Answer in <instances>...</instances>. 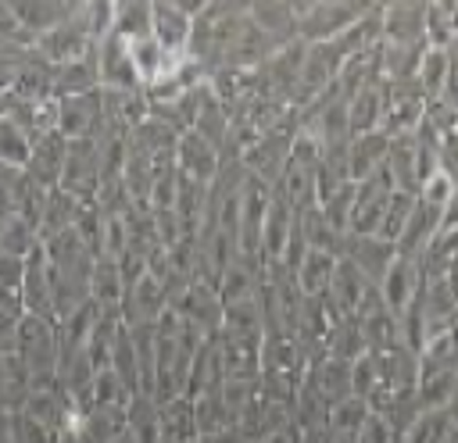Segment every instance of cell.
I'll return each mask as SVG.
<instances>
[{"mask_svg": "<svg viewBox=\"0 0 458 443\" xmlns=\"http://www.w3.org/2000/svg\"><path fill=\"white\" fill-rule=\"evenodd\" d=\"M415 200H419V196L394 189V196H390V204H386V218H383V225H379V236H383V239L397 243V236H401V229H404V222H408Z\"/></svg>", "mask_w": 458, "mask_h": 443, "instance_id": "obj_37", "label": "cell"}, {"mask_svg": "<svg viewBox=\"0 0 458 443\" xmlns=\"http://www.w3.org/2000/svg\"><path fill=\"white\" fill-rule=\"evenodd\" d=\"M301 389L308 397H315L326 411L336 407V404H344V400H351L354 397V389H351V361H340V357H329L326 354L322 361H315L304 372Z\"/></svg>", "mask_w": 458, "mask_h": 443, "instance_id": "obj_6", "label": "cell"}, {"mask_svg": "<svg viewBox=\"0 0 458 443\" xmlns=\"http://www.w3.org/2000/svg\"><path fill=\"white\" fill-rule=\"evenodd\" d=\"M175 171L197 186H211L222 171V154L197 132H182L175 143Z\"/></svg>", "mask_w": 458, "mask_h": 443, "instance_id": "obj_13", "label": "cell"}, {"mask_svg": "<svg viewBox=\"0 0 458 443\" xmlns=\"http://www.w3.org/2000/svg\"><path fill=\"white\" fill-rule=\"evenodd\" d=\"M97 71H100V89H143L132 64V50L114 32H107L97 43Z\"/></svg>", "mask_w": 458, "mask_h": 443, "instance_id": "obj_11", "label": "cell"}, {"mask_svg": "<svg viewBox=\"0 0 458 443\" xmlns=\"http://www.w3.org/2000/svg\"><path fill=\"white\" fill-rule=\"evenodd\" d=\"M415 79H419V86H422V93H426L429 104L440 100L444 82H447V50H440V46H426Z\"/></svg>", "mask_w": 458, "mask_h": 443, "instance_id": "obj_36", "label": "cell"}, {"mask_svg": "<svg viewBox=\"0 0 458 443\" xmlns=\"http://www.w3.org/2000/svg\"><path fill=\"white\" fill-rule=\"evenodd\" d=\"M376 286L354 268V264H347L344 257L336 261V272H333V282H329V304L336 307V314H358V307L365 304V297L372 293Z\"/></svg>", "mask_w": 458, "mask_h": 443, "instance_id": "obj_23", "label": "cell"}, {"mask_svg": "<svg viewBox=\"0 0 458 443\" xmlns=\"http://www.w3.org/2000/svg\"><path fill=\"white\" fill-rule=\"evenodd\" d=\"M383 93H386V79L365 86L358 96L347 100V125H351V136H365V132H376L383 125Z\"/></svg>", "mask_w": 458, "mask_h": 443, "instance_id": "obj_26", "label": "cell"}, {"mask_svg": "<svg viewBox=\"0 0 458 443\" xmlns=\"http://www.w3.org/2000/svg\"><path fill=\"white\" fill-rule=\"evenodd\" d=\"M32 143H36V136L21 121H14L11 114H0V168L25 171Z\"/></svg>", "mask_w": 458, "mask_h": 443, "instance_id": "obj_31", "label": "cell"}, {"mask_svg": "<svg viewBox=\"0 0 458 443\" xmlns=\"http://www.w3.org/2000/svg\"><path fill=\"white\" fill-rule=\"evenodd\" d=\"M157 436H161V443H197L200 439L193 397L179 393V397L157 404Z\"/></svg>", "mask_w": 458, "mask_h": 443, "instance_id": "obj_20", "label": "cell"}, {"mask_svg": "<svg viewBox=\"0 0 458 443\" xmlns=\"http://www.w3.org/2000/svg\"><path fill=\"white\" fill-rule=\"evenodd\" d=\"M426 93L419 86V79H397V82H386V93H383V125L379 132L386 136H401V132H415L422 114H426Z\"/></svg>", "mask_w": 458, "mask_h": 443, "instance_id": "obj_4", "label": "cell"}, {"mask_svg": "<svg viewBox=\"0 0 458 443\" xmlns=\"http://www.w3.org/2000/svg\"><path fill=\"white\" fill-rule=\"evenodd\" d=\"M386 175H390L394 189L419 196V189H422V182H426V168H422V154H419L415 132L390 136V150H386Z\"/></svg>", "mask_w": 458, "mask_h": 443, "instance_id": "obj_14", "label": "cell"}, {"mask_svg": "<svg viewBox=\"0 0 458 443\" xmlns=\"http://www.w3.org/2000/svg\"><path fill=\"white\" fill-rule=\"evenodd\" d=\"M401 443H454V411L451 407H426Z\"/></svg>", "mask_w": 458, "mask_h": 443, "instance_id": "obj_32", "label": "cell"}, {"mask_svg": "<svg viewBox=\"0 0 458 443\" xmlns=\"http://www.w3.org/2000/svg\"><path fill=\"white\" fill-rule=\"evenodd\" d=\"M111 32L122 36L125 43H136V39L154 36L150 4H140V0H122V4H114V25H111Z\"/></svg>", "mask_w": 458, "mask_h": 443, "instance_id": "obj_33", "label": "cell"}, {"mask_svg": "<svg viewBox=\"0 0 458 443\" xmlns=\"http://www.w3.org/2000/svg\"><path fill=\"white\" fill-rule=\"evenodd\" d=\"M104 129V93H79L57 100V132L64 139H89Z\"/></svg>", "mask_w": 458, "mask_h": 443, "instance_id": "obj_7", "label": "cell"}, {"mask_svg": "<svg viewBox=\"0 0 458 443\" xmlns=\"http://www.w3.org/2000/svg\"><path fill=\"white\" fill-rule=\"evenodd\" d=\"M129 400H132L129 386L111 368L93 372V404H129Z\"/></svg>", "mask_w": 458, "mask_h": 443, "instance_id": "obj_38", "label": "cell"}, {"mask_svg": "<svg viewBox=\"0 0 458 443\" xmlns=\"http://www.w3.org/2000/svg\"><path fill=\"white\" fill-rule=\"evenodd\" d=\"M129 404H93L79 418V443H114L129 429Z\"/></svg>", "mask_w": 458, "mask_h": 443, "instance_id": "obj_21", "label": "cell"}, {"mask_svg": "<svg viewBox=\"0 0 458 443\" xmlns=\"http://www.w3.org/2000/svg\"><path fill=\"white\" fill-rule=\"evenodd\" d=\"M54 100L61 96H79V93H93L100 89V71H97V50L79 57V61H68V64H57L54 68Z\"/></svg>", "mask_w": 458, "mask_h": 443, "instance_id": "obj_25", "label": "cell"}, {"mask_svg": "<svg viewBox=\"0 0 458 443\" xmlns=\"http://www.w3.org/2000/svg\"><path fill=\"white\" fill-rule=\"evenodd\" d=\"M21 307L25 314L57 322L54 314V282H50V264L43 254V243L25 257V282H21Z\"/></svg>", "mask_w": 458, "mask_h": 443, "instance_id": "obj_16", "label": "cell"}, {"mask_svg": "<svg viewBox=\"0 0 458 443\" xmlns=\"http://www.w3.org/2000/svg\"><path fill=\"white\" fill-rule=\"evenodd\" d=\"M261 336L265 332H240V329H218V357L225 379H258L261 368Z\"/></svg>", "mask_w": 458, "mask_h": 443, "instance_id": "obj_9", "label": "cell"}, {"mask_svg": "<svg viewBox=\"0 0 458 443\" xmlns=\"http://www.w3.org/2000/svg\"><path fill=\"white\" fill-rule=\"evenodd\" d=\"M150 21H154V39L168 57H186L190 36H193V18L172 0H154L150 4Z\"/></svg>", "mask_w": 458, "mask_h": 443, "instance_id": "obj_18", "label": "cell"}, {"mask_svg": "<svg viewBox=\"0 0 458 443\" xmlns=\"http://www.w3.org/2000/svg\"><path fill=\"white\" fill-rule=\"evenodd\" d=\"M57 189L79 196L82 204L97 200V193H100V143H97V136L68 139V161H64V175H61Z\"/></svg>", "mask_w": 458, "mask_h": 443, "instance_id": "obj_5", "label": "cell"}, {"mask_svg": "<svg viewBox=\"0 0 458 443\" xmlns=\"http://www.w3.org/2000/svg\"><path fill=\"white\" fill-rule=\"evenodd\" d=\"M297 21V39L304 43H329L347 32L354 21L369 14L372 4H290Z\"/></svg>", "mask_w": 458, "mask_h": 443, "instance_id": "obj_2", "label": "cell"}, {"mask_svg": "<svg viewBox=\"0 0 458 443\" xmlns=\"http://www.w3.org/2000/svg\"><path fill=\"white\" fill-rule=\"evenodd\" d=\"M168 311V293L165 282L150 272H143L122 297V322L125 325H154Z\"/></svg>", "mask_w": 458, "mask_h": 443, "instance_id": "obj_12", "label": "cell"}, {"mask_svg": "<svg viewBox=\"0 0 458 443\" xmlns=\"http://www.w3.org/2000/svg\"><path fill=\"white\" fill-rule=\"evenodd\" d=\"M82 211H86V204H82L79 196H72V193H64V189L47 193L43 218H39V243H43V239H54V236H61V232H72V229L79 225Z\"/></svg>", "mask_w": 458, "mask_h": 443, "instance_id": "obj_24", "label": "cell"}, {"mask_svg": "<svg viewBox=\"0 0 458 443\" xmlns=\"http://www.w3.org/2000/svg\"><path fill=\"white\" fill-rule=\"evenodd\" d=\"M365 414H369V404L358 400V397L329 407V414L322 422V439L326 443H358V432H361Z\"/></svg>", "mask_w": 458, "mask_h": 443, "instance_id": "obj_27", "label": "cell"}, {"mask_svg": "<svg viewBox=\"0 0 458 443\" xmlns=\"http://www.w3.org/2000/svg\"><path fill=\"white\" fill-rule=\"evenodd\" d=\"M21 282H25V257L0 254V286L7 293H18L21 297Z\"/></svg>", "mask_w": 458, "mask_h": 443, "instance_id": "obj_40", "label": "cell"}, {"mask_svg": "<svg viewBox=\"0 0 458 443\" xmlns=\"http://www.w3.org/2000/svg\"><path fill=\"white\" fill-rule=\"evenodd\" d=\"M440 222H444V211L440 207H433V204H426V200H415V207H411V214H408V222H404V229H401V236H397V257H404V261H422V254H426V247L440 236Z\"/></svg>", "mask_w": 458, "mask_h": 443, "instance_id": "obj_15", "label": "cell"}, {"mask_svg": "<svg viewBox=\"0 0 458 443\" xmlns=\"http://www.w3.org/2000/svg\"><path fill=\"white\" fill-rule=\"evenodd\" d=\"M11 11L18 14V21L39 39L47 32H54L57 25H64L75 11V4H54V0H32V4H11Z\"/></svg>", "mask_w": 458, "mask_h": 443, "instance_id": "obj_29", "label": "cell"}, {"mask_svg": "<svg viewBox=\"0 0 458 443\" xmlns=\"http://www.w3.org/2000/svg\"><path fill=\"white\" fill-rule=\"evenodd\" d=\"M129 432L136 443H161L157 436V400L147 397V393H136L129 400Z\"/></svg>", "mask_w": 458, "mask_h": 443, "instance_id": "obj_35", "label": "cell"}, {"mask_svg": "<svg viewBox=\"0 0 458 443\" xmlns=\"http://www.w3.org/2000/svg\"><path fill=\"white\" fill-rule=\"evenodd\" d=\"M64 161H68V139L54 129L47 136H39L32 143V154H29V164H25V179L43 189V193H54L61 186V175H64Z\"/></svg>", "mask_w": 458, "mask_h": 443, "instance_id": "obj_10", "label": "cell"}, {"mask_svg": "<svg viewBox=\"0 0 458 443\" xmlns=\"http://www.w3.org/2000/svg\"><path fill=\"white\" fill-rule=\"evenodd\" d=\"M336 261L333 254L326 250H304L301 264H297V286L304 297H326L329 293V282H333V272H336Z\"/></svg>", "mask_w": 458, "mask_h": 443, "instance_id": "obj_30", "label": "cell"}, {"mask_svg": "<svg viewBox=\"0 0 458 443\" xmlns=\"http://www.w3.org/2000/svg\"><path fill=\"white\" fill-rule=\"evenodd\" d=\"M340 257L347 264H354L372 286H379L383 275L390 272V264L397 261V247L390 239H383V236H354V232H347L344 243H340Z\"/></svg>", "mask_w": 458, "mask_h": 443, "instance_id": "obj_8", "label": "cell"}, {"mask_svg": "<svg viewBox=\"0 0 458 443\" xmlns=\"http://www.w3.org/2000/svg\"><path fill=\"white\" fill-rule=\"evenodd\" d=\"M458 39V4H426V43L447 50Z\"/></svg>", "mask_w": 458, "mask_h": 443, "instance_id": "obj_34", "label": "cell"}, {"mask_svg": "<svg viewBox=\"0 0 458 443\" xmlns=\"http://www.w3.org/2000/svg\"><path fill=\"white\" fill-rule=\"evenodd\" d=\"M122 297H125V275L118 261L107 254H97L93 275H89V300L97 307H122Z\"/></svg>", "mask_w": 458, "mask_h": 443, "instance_id": "obj_28", "label": "cell"}, {"mask_svg": "<svg viewBox=\"0 0 458 443\" xmlns=\"http://www.w3.org/2000/svg\"><path fill=\"white\" fill-rule=\"evenodd\" d=\"M390 196H394V182L386 175V164L376 175H369L365 182H354V207H351L347 232H354V236H379V225L386 218Z\"/></svg>", "mask_w": 458, "mask_h": 443, "instance_id": "obj_3", "label": "cell"}, {"mask_svg": "<svg viewBox=\"0 0 458 443\" xmlns=\"http://www.w3.org/2000/svg\"><path fill=\"white\" fill-rule=\"evenodd\" d=\"M358 443H401V436H397V429H394L383 414L369 411V414H365V422H361Z\"/></svg>", "mask_w": 458, "mask_h": 443, "instance_id": "obj_39", "label": "cell"}, {"mask_svg": "<svg viewBox=\"0 0 458 443\" xmlns=\"http://www.w3.org/2000/svg\"><path fill=\"white\" fill-rule=\"evenodd\" d=\"M379 43H401V46L426 43V4H383Z\"/></svg>", "mask_w": 458, "mask_h": 443, "instance_id": "obj_17", "label": "cell"}, {"mask_svg": "<svg viewBox=\"0 0 458 443\" xmlns=\"http://www.w3.org/2000/svg\"><path fill=\"white\" fill-rule=\"evenodd\" d=\"M419 286H422V268H419V261H404V257H397L376 289H379L383 304L401 318V314L411 307V300L419 297Z\"/></svg>", "mask_w": 458, "mask_h": 443, "instance_id": "obj_19", "label": "cell"}, {"mask_svg": "<svg viewBox=\"0 0 458 443\" xmlns=\"http://www.w3.org/2000/svg\"><path fill=\"white\" fill-rule=\"evenodd\" d=\"M14 354L21 357L32 389H47L57 386V372H61V339H57V322L25 314L14 329Z\"/></svg>", "mask_w": 458, "mask_h": 443, "instance_id": "obj_1", "label": "cell"}, {"mask_svg": "<svg viewBox=\"0 0 458 443\" xmlns=\"http://www.w3.org/2000/svg\"><path fill=\"white\" fill-rule=\"evenodd\" d=\"M440 100H444L451 111H458V39L447 46V82H444Z\"/></svg>", "mask_w": 458, "mask_h": 443, "instance_id": "obj_41", "label": "cell"}, {"mask_svg": "<svg viewBox=\"0 0 458 443\" xmlns=\"http://www.w3.org/2000/svg\"><path fill=\"white\" fill-rule=\"evenodd\" d=\"M386 150H390V136L386 132H365V136H351L347 146V175L351 182H365L369 175H376L386 164Z\"/></svg>", "mask_w": 458, "mask_h": 443, "instance_id": "obj_22", "label": "cell"}]
</instances>
